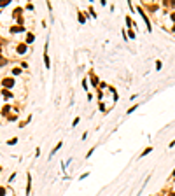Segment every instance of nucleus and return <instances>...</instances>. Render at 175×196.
Returning a JSON list of instances; mask_svg holds the SVG:
<instances>
[{"label":"nucleus","instance_id":"11","mask_svg":"<svg viewBox=\"0 0 175 196\" xmlns=\"http://www.w3.org/2000/svg\"><path fill=\"white\" fill-rule=\"evenodd\" d=\"M12 74H14V75H19V74H21V68H14V70H12Z\"/></svg>","mask_w":175,"mask_h":196},{"label":"nucleus","instance_id":"5","mask_svg":"<svg viewBox=\"0 0 175 196\" xmlns=\"http://www.w3.org/2000/svg\"><path fill=\"white\" fill-rule=\"evenodd\" d=\"M82 88L88 91V88H89V86H88V79H84V81H82Z\"/></svg>","mask_w":175,"mask_h":196},{"label":"nucleus","instance_id":"6","mask_svg":"<svg viewBox=\"0 0 175 196\" xmlns=\"http://www.w3.org/2000/svg\"><path fill=\"white\" fill-rule=\"evenodd\" d=\"M79 121H81V119H79V117H75L74 121H72V126H77V124H79Z\"/></svg>","mask_w":175,"mask_h":196},{"label":"nucleus","instance_id":"4","mask_svg":"<svg viewBox=\"0 0 175 196\" xmlns=\"http://www.w3.org/2000/svg\"><path fill=\"white\" fill-rule=\"evenodd\" d=\"M26 42H28V44H30V42H33V35H32V33H28V37H26Z\"/></svg>","mask_w":175,"mask_h":196},{"label":"nucleus","instance_id":"10","mask_svg":"<svg viewBox=\"0 0 175 196\" xmlns=\"http://www.w3.org/2000/svg\"><path fill=\"white\" fill-rule=\"evenodd\" d=\"M18 51H19V53H25V51H26V46H19V47H18Z\"/></svg>","mask_w":175,"mask_h":196},{"label":"nucleus","instance_id":"8","mask_svg":"<svg viewBox=\"0 0 175 196\" xmlns=\"http://www.w3.org/2000/svg\"><path fill=\"white\" fill-rule=\"evenodd\" d=\"M151 151H152V149H151V147H147V149H145V151H144V152H142V156H147V154H149V152H151Z\"/></svg>","mask_w":175,"mask_h":196},{"label":"nucleus","instance_id":"14","mask_svg":"<svg viewBox=\"0 0 175 196\" xmlns=\"http://www.w3.org/2000/svg\"><path fill=\"white\" fill-rule=\"evenodd\" d=\"M0 196H5V189H4V187L0 189Z\"/></svg>","mask_w":175,"mask_h":196},{"label":"nucleus","instance_id":"3","mask_svg":"<svg viewBox=\"0 0 175 196\" xmlns=\"http://www.w3.org/2000/svg\"><path fill=\"white\" fill-rule=\"evenodd\" d=\"M12 84H14L12 79H5V81H4V86H5V88H12Z\"/></svg>","mask_w":175,"mask_h":196},{"label":"nucleus","instance_id":"15","mask_svg":"<svg viewBox=\"0 0 175 196\" xmlns=\"http://www.w3.org/2000/svg\"><path fill=\"white\" fill-rule=\"evenodd\" d=\"M173 145H175V140H172V142L168 144V147H173Z\"/></svg>","mask_w":175,"mask_h":196},{"label":"nucleus","instance_id":"13","mask_svg":"<svg viewBox=\"0 0 175 196\" xmlns=\"http://www.w3.org/2000/svg\"><path fill=\"white\" fill-rule=\"evenodd\" d=\"M133 110H137V105H133V107H131V109H130V110H128V114H133Z\"/></svg>","mask_w":175,"mask_h":196},{"label":"nucleus","instance_id":"17","mask_svg":"<svg viewBox=\"0 0 175 196\" xmlns=\"http://www.w3.org/2000/svg\"><path fill=\"white\" fill-rule=\"evenodd\" d=\"M172 196H175V193H173V194H172Z\"/></svg>","mask_w":175,"mask_h":196},{"label":"nucleus","instance_id":"2","mask_svg":"<svg viewBox=\"0 0 175 196\" xmlns=\"http://www.w3.org/2000/svg\"><path fill=\"white\" fill-rule=\"evenodd\" d=\"M30 191H32V175L28 173V186H26V194H30Z\"/></svg>","mask_w":175,"mask_h":196},{"label":"nucleus","instance_id":"12","mask_svg":"<svg viewBox=\"0 0 175 196\" xmlns=\"http://www.w3.org/2000/svg\"><path fill=\"white\" fill-rule=\"evenodd\" d=\"M161 67H163V65H161V61L158 60V61H156V70H159V68H161Z\"/></svg>","mask_w":175,"mask_h":196},{"label":"nucleus","instance_id":"7","mask_svg":"<svg viewBox=\"0 0 175 196\" xmlns=\"http://www.w3.org/2000/svg\"><path fill=\"white\" fill-rule=\"evenodd\" d=\"M61 145H63V142H60V144H58V145L54 147V149H53V154H54V152H56V151H58V149H60V147H61Z\"/></svg>","mask_w":175,"mask_h":196},{"label":"nucleus","instance_id":"9","mask_svg":"<svg viewBox=\"0 0 175 196\" xmlns=\"http://www.w3.org/2000/svg\"><path fill=\"white\" fill-rule=\"evenodd\" d=\"M16 142H18V138H11V140H9V142H7V144H9V145H14V144H16Z\"/></svg>","mask_w":175,"mask_h":196},{"label":"nucleus","instance_id":"1","mask_svg":"<svg viewBox=\"0 0 175 196\" xmlns=\"http://www.w3.org/2000/svg\"><path fill=\"white\" fill-rule=\"evenodd\" d=\"M44 65H46V68L51 67V61H49V56H47V46H46V49H44Z\"/></svg>","mask_w":175,"mask_h":196},{"label":"nucleus","instance_id":"16","mask_svg":"<svg viewBox=\"0 0 175 196\" xmlns=\"http://www.w3.org/2000/svg\"><path fill=\"white\" fill-rule=\"evenodd\" d=\"M173 177H175V170H173Z\"/></svg>","mask_w":175,"mask_h":196}]
</instances>
